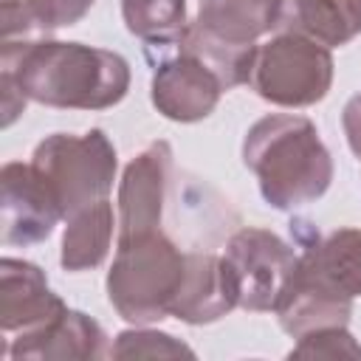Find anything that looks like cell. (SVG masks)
I'll return each mask as SVG.
<instances>
[{
  "mask_svg": "<svg viewBox=\"0 0 361 361\" xmlns=\"http://www.w3.org/2000/svg\"><path fill=\"white\" fill-rule=\"evenodd\" d=\"M68 305L48 288L45 274L25 262L6 257L0 262V330L3 341L31 336L54 324Z\"/></svg>",
  "mask_w": 361,
  "mask_h": 361,
  "instance_id": "30bf717a",
  "label": "cell"
},
{
  "mask_svg": "<svg viewBox=\"0 0 361 361\" xmlns=\"http://www.w3.org/2000/svg\"><path fill=\"white\" fill-rule=\"evenodd\" d=\"M31 164L54 189L65 217L104 200L113 189L118 166L116 147L102 130H90L85 135L54 133L37 144Z\"/></svg>",
  "mask_w": 361,
  "mask_h": 361,
  "instance_id": "277c9868",
  "label": "cell"
},
{
  "mask_svg": "<svg viewBox=\"0 0 361 361\" xmlns=\"http://www.w3.org/2000/svg\"><path fill=\"white\" fill-rule=\"evenodd\" d=\"M147 51H158V62H152L155 71L149 82V96L161 116L189 124L206 118L217 107L226 85L197 54L183 48L175 37L147 45Z\"/></svg>",
  "mask_w": 361,
  "mask_h": 361,
  "instance_id": "8992f818",
  "label": "cell"
},
{
  "mask_svg": "<svg viewBox=\"0 0 361 361\" xmlns=\"http://www.w3.org/2000/svg\"><path fill=\"white\" fill-rule=\"evenodd\" d=\"M65 234H62V254L59 262L65 271H87L96 268L110 248L113 240V206L110 197L96 200L71 217H65Z\"/></svg>",
  "mask_w": 361,
  "mask_h": 361,
  "instance_id": "e0dca14e",
  "label": "cell"
},
{
  "mask_svg": "<svg viewBox=\"0 0 361 361\" xmlns=\"http://www.w3.org/2000/svg\"><path fill=\"white\" fill-rule=\"evenodd\" d=\"M186 268V254L158 228L118 240L107 274V299L116 313L133 324H155L172 316Z\"/></svg>",
  "mask_w": 361,
  "mask_h": 361,
  "instance_id": "3957f363",
  "label": "cell"
},
{
  "mask_svg": "<svg viewBox=\"0 0 361 361\" xmlns=\"http://www.w3.org/2000/svg\"><path fill=\"white\" fill-rule=\"evenodd\" d=\"M243 161L257 175L274 209H296L322 197L333 180V158L305 116L271 113L254 121L243 141Z\"/></svg>",
  "mask_w": 361,
  "mask_h": 361,
  "instance_id": "7a4b0ae2",
  "label": "cell"
},
{
  "mask_svg": "<svg viewBox=\"0 0 361 361\" xmlns=\"http://www.w3.org/2000/svg\"><path fill=\"white\" fill-rule=\"evenodd\" d=\"M0 79L45 107L104 110L127 96L130 65L107 48L31 37L0 45Z\"/></svg>",
  "mask_w": 361,
  "mask_h": 361,
  "instance_id": "6da1fadb",
  "label": "cell"
},
{
  "mask_svg": "<svg viewBox=\"0 0 361 361\" xmlns=\"http://www.w3.org/2000/svg\"><path fill=\"white\" fill-rule=\"evenodd\" d=\"M353 313V299L333 290L313 271H307L299 259L293 276L276 305L279 324L288 336L299 338L319 327H344Z\"/></svg>",
  "mask_w": 361,
  "mask_h": 361,
  "instance_id": "4fadbf2b",
  "label": "cell"
},
{
  "mask_svg": "<svg viewBox=\"0 0 361 361\" xmlns=\"http://www.w3.org/2000/svg\"><path fill=\"white\" fill-rule=\"evenodd\" d=\"M96 0H3V42L31 39L79 23Z\"/></svg>",
  "mask_w": 361,
  "mask_h": 361,
  "instance_id": "ac0fdd59",
  "label": "cell"
},
{
  "mask_svg": "<svg viewBox=\"0 0 361 361\" xmlns=\"http://www.w3.org/2000/svg\"><path fill=\"white\" fill-rule=\"evenodd\" d=\"M248 85L254 93L279 107H310L333 85L330 48L293 31H282L257 48Z\"/></svg>",
  "mask_w": 361,
  "mask_h": 361,
  "instance_id": "5b68a950",
  "label": "cell"
},
{
  "mask_svg": "<svg viewBox=\"0 0 361 361\" xmlns=\"http://www.w3.org/2000/svg\"><path fill=\"white\" fill-rule=\"evenodd\" d=\"M169 183L172 147L166 141L149 144L127 164L118 183V240H130L161 228Z\"/></svg>",
  "mask_w": 361,
  "mask_h": 361,
  "instance_id": "9c48e42d",
  "label": "cell"
},
{
  "mask_svg": "<svg viewBox=\"0 0 361 361\" xmlns=\"http://www.w3.org/2000/svg\"><path fill=\"white\" fill-rule=\"evenodd\" d=\"M113 358H192L195 350L186 347L183 341L172 338L169 333H158V330H124L118 333L116 344L110 347Z\"/></svg>",
  "mask_w": 361,
  "mask_h": 361,
  "instance_id": "ffe728a7",
  "label": "cell"
},
{
  "mask_svg": "<svg viewBox=\"0 0 361 361\" xmlns=\"http://www.w3.org/2000/svg\"><path fill=\"white\" fill-rule=\"evenodd\" d=\"M290 358H361V344L347 327H319L299 336V344L288 353Z\"/></svg>",
  "mask_w": 361,
  "mask_h": 361,
  "instance_id": "44dd1931",
  "label": "cell"
},
{
  "mask_svg": "<svg viewBox=\"0 0 361 361\" xmlns=\"http://www.w3.org/2000/svg\"><path fill=\"white\" fill-rule=\"evenodd\" d=\"M279 28L327 48L347 45L361 34V0H282Z\"/></svg>",
  "mask_w": 361,
  "mask_h": 361,
  "instance_id": "5bb4252c",
  "label": "cell"
},
{
  "mask_svg": "<svg viewBox=\"0 0 361 361\" xmlns=\"http://www.w3.org/2000/svg\"><path fill=\"white\" fill-rule=\"evenodd\" d=\"M299 262L313 271L333 290L355 299L361 296V228H336L310 243Z\"/></svg>",
  "mask_w": 361,
  "mask_h": 361,
  "instance_id": "2e32d148",
  "label": "cell"
},
{
  "mask_svg": "<svg viewBox=\"0 0 361 361\" xmlns=\"http://www.w3.org/2000/svg\"><path fill=\"white\" fill-rule=\"evenodd\" d=\"M223 257L231 265L240 307L254 313L276 310L299 259V254L282 237L254 226L231 234Z\"/></svg>",
  "mask_w": 361,
  "mask_h": 361,
  "instance_id": "52a82bcc",
  "label": "cell"
},
{
  "mask_svg": "<svg viewBox=\"0 0 361 361\" xmlns=\"http://www.w3.org/2000/svg\"><path fill=\"white\" fill-rule=\"evenodd\" d=\"M240 307L237 282L223 254L186 251V268L172 302V316L186 324H212Z\"/></svg>",
  "mask_w": 361,
  "mask_h": 361,
  "instance_id": "8fae6325",
  "label": "cell"
},
{
  "mask_svg": "<svg viewBox=\"0 0 361 361\" xmlns=\"http://www.w3.org/2000/svg\"><path fill=\"white\" fill-rule=\"evenodd\" d=\"M0 355L14 361H23V358L51 361V358H102V355H110V350H107V336L102 324L87 313L68 307L45 330L3 341Z\"/></svg>",
  "mask_w": 361,
  "mask_h": 361,
  "instance_id": "7c38bea8",
  "label": "cell"
},
{
  "mask_svg": "<svg viewBox=\"0 0 361 361\" xmlns=\"http://www.w3.org/2000/svg\"><path fill=\"white\" fill-rule=\"evenodd\" d=\"M3 189V243L34 245L51 237L54 226L65 217L62 206L34 164L8 161L0 169Z\"/></svg>",
  "mask_w": 361,
  "mask_h": 361,
  "instance_id": "ba28073f",
  "label": "cell"
},
{
  "mask_svg": "<svg viewBox=\"0 0 361 361\" xmlns=\"http://www.w3.org/2000/svg\"><path fill=\"white\" fill-rule=\"evenodd\" d=\"M121 14L127 31L144 39L147 45L178 37L189 23L186 0H121Z\"/></svg>",
  "mask_w": 361,
  "mask_h": 361,
  "instance_id": "d6986e66",
  "label": "cell"
},
{
  "mask_svg": "<svg viewBox=\"0 0 361 361\" xmlns=\"http://www.w3.org/2000/svg\"><path fill=\"white\" fill-rule=\"evenodd\" d=\"M341 124H344V135H347L350 149L361 158V93H355V96L344 104Z\"/></svg>",
  "mask_w": 361,
  "mask_h": 361,
  "instance_id": "7402d4cb",
  "label": "cell"
},
{
  "mask_svg": "<svg viewBox=\"0 0 361 361\" xmlns=\"http://www.w3.org/2000/svg\"><path fill=\"white\" fill-rule=\"evenodd\" d=\"M279 11L282 0H200L195 23L228 45L251 48L279 25Z\"/></svg>",
  "mask_w": 361,
  "mask_h": 361,
  "instance_id": "9a60e30c",
  "label": "cell"
}]
</instances>
